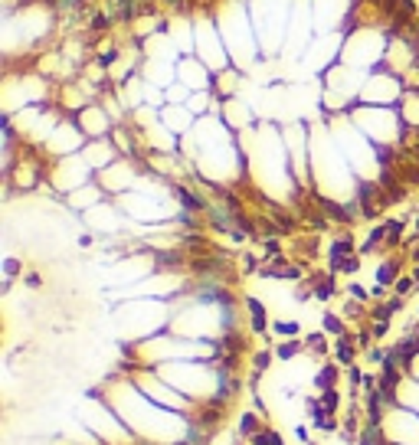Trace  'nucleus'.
Returning <instances> with one entry per match:
<instances>
[{"label":"nucleus","mask_w":419,"mask_h":445,"mask_svg":"<svg viewBox=\"0 0 419 445\" xmlns=\"http://www.w3.org/2000/svg\"><path fill=\"white\" fill-rule=\"evenodd\" d=\"M328 337H331V334H324V331L302 334V341H305V357L318 360V363L331 360V347H334V344H328Z\"/></svg>","instance_id":"6"},{"label":"nucleus","mask_w":419,"mask_h":445,"mask_svg":"<svg viewBox=\"0 0 419 445\" xmlns=\"http://www.w3.org/2000/svg\"><path fill=\"white\" fill-rule=\"evenodd\" d=\"M413 292H419V288H416V278H413V272H410V275H400V282L393 285V295H400V298H410Z\"/></svg>","instance_id":"15"},{"label":"nucleus","mask_w":419,"mask_h":445,"mask_svg":"<svg viewBox=\"0 0 419 445\" xmlns=\"http://www.w3.org/2000/svg\"><path fill=\"white\" fill-rule=\"evenodd\" d=\"M272 334H276L278 341H295V337H302V324L298 321H272Z\"/></svg>","instance_id":"13"},{"label":"nucleus","mask_w":419,"mask_h":445,"mask_svg":"<svg viewBox=\"0 0 419 445\" xmlns=\"http://www.w3.org/2000/svg\"><path fill=\"white\" fill-rule=\"evenodd\" d=\"M23 285H27V288H39L43 278H39V272H23Z\"/></svg>","instance_id":"19"},{"label":"nucleus","mask_w":419,"mask_h":445,"mask_svg":"<svg viewBox=\"0 0 419 445\" xmlns=\"http://www.w3.org/2000/svg\"><path fill=\"white\" fill-rule=\"evenodd\" d=\"M266 423H269V419L262 416V413H256L252 406L243 409V413H239V419H236V436H239V439H252L259 429L266 426Z\"/></svg>","instance_id":"8"},{"label":"nucleus","mask_w":419,"mask_h":445,"mask_svg":"<svg viewBox=\"0 0 419 445\" xmlns=\"http://www.w3.org/2000/svg\"><path fill=\"white\" fill-rule=\"evenodd\" d=\"M249 403H252V409H256V413H262L266 419H272V406H269V399L262 396L259 389H252V393H249Z\"/></svg>","instance_id":"16"},{"label":"nucleus","mask_w":419,"mask_h":445,"mask_svg":"<svg viewBox=\"0 0 419 445\" xmlns=\"http://www.w3.org/2000/svg\"><path fill=\"white\" fill-rule=\"evenodd\" d=\"M272 363H276V351H272V347H259V351L249 354V367L259 370V373H269Z\"/></svg>","instance_id":"12"},{"label":"nucleus","mask_w":419,"mask_h":445,"mask_svg":"<svg viewBox=\"0 0 419 445\" xmlns=\"http://www.w3.org/2000/svg\"><path fill=\"white\" fill-rule=\"evenodd\" d=\"M308 285H311L318 302H331L334 295H337V275L334 272H311L308 275Z\"/></svg>","instance_id":"7"},{"label":"nucleus","mask_w":419,"mask_h":445,"mask_svg":"<svg viewBox=\"0 0 419 445\" xmlns=\"http://www.w3.org/2000/svg\"><path fill=\"white\" fill-rule=\"evenodd\" d=\"M246 314H249V334H252V337H262V334L266 331H272V321H269V308L262 302H259V298H252V295H249L246 302Z\"/></svg>","instance_id":"4"},{"label":"nucleus","mask_w":419,"mask_h":445,"mask_svg":"<svg viewBox=\"0 0 419 445\" xmlns=\"http://www.w3.org/2000/svg\"><path fill=\"white\" fill-rule=\"evenodd\" d=\"M272 351H276L278 363H295V360L305 357V341L302 337H295V341H278Z\"/></svg>","instance_id":"9"},{"label":"nucleus","mask_w":419,"mask_h":445,"mask_svg":"<svg viewBox=\"0 0 419 445\" xmlns=\"http://www.w3.org/2000/svg\"><path fill=\"white\" fill-rule=\"evenodd\" d=\"M403 275V262L400 259H383L380 269H377V285H383V288H393V285L400 282Z\"/></svg>","instance_id":"10"},{"label":"nucleus","mask_w":419,"mask_h":445,"mask_svg":"<svg viewBox=\"0 0 419 445\" xmlns=\"http://www.w3.org/2000/svg\"><path fill=\"white\" fill-rule=\"evenodd\" d=\"M390 445H419V413L406 406H393L380 423Z\"/></svg>","instance_id":"1"},{"label":"nucleus","mask_w":419,"mask_h":445,"mask_svg":"<svg viewBox=\"0 0 419 445\" xmlns=\"http://www.w3.org/2000/svg\"><path fill=\"white\" fill-rule=\"evenodd\" d=\"M341 363H334V360H324V363H318L314 367V373L308 377V387L314 389V393H324V389H334L341 387Z\"/></svg>","instance_id":"3"},{"label":"nucleus","mask_w":419,"mask_h":445,"mask_svg":"<svg viewBox=\"0 0 419 445\" xmlns=\"http://www.w3.org/2000/svg\"><path fill=\"white\" fill-rule=\"evenodd\" d=\"M347 295H351V298H357V302H363V304H370L373 302V295L367 292V288H363V285H347Z\"/></svg>","instance_id":"17"},{"label":"nucleus","mask_w":419,"mask_h":445,"mask_svg":"<svg viewBox=\"0 0 419 445\" xmlns=\"http://www.w3.org/2000/svg\"><path fill=\"white\" fill-rule=\"evenodd\" d=\"M17 272H20V262L17 259H7V278H13Z\"/></svg>","instance_id":"20"},{"label":"nucleus","mask_w":419,"mask_h":445,"mask_svg":"<svg viewBox=\"0 0 419 445\" xmlns=\"http://www.w3.org/2000/svg\"><path fill=\"white\" fill-rule=\"evenodd\" d=\"M266 439H269V445H288V442H285V436H282V432H278V429L272 426V423L266 426Z\"/></svg>","instance_id":"18"},{"label":"nucleus","mask_w":419,"mask_h":445,"mask_svg":"<svg viewBox=\"0 0 419 445\" xmlns=\"http://www.w3.org/2000/svg\"><path fill=\"white\" fill-rule=\"evenodd\" d=\"M321 331L331 334V337H341V334H347L351 328H347V318H344V314L324 311V314H321Z\"/></svg>","instance_id":"11"},{"label":"nucleus","mask_w":419,"mask_h":445,"mask_svg":"<svg viewBox=\"0 0 419 445\" xmlns=\"http://www.w3.org/2000/svg\"><path fill=\"white\" fill-rule=\"evenodd\" d=\"M311 445H314V442H311Z\"/></svg>","instance_id":"21"},{"label":"nucleus","mask_w":419,"mask_h":445,"mask_svg":"<svg viewBox=\"0 0 419 445\" xmlns=\"http://www.w3.org/2000/svg\"><path fill=\"white\" fill-rule=\"evenodd\" d=\"M357 354H361V347H357V341H354V331L341 334V337H334V347H331V360L334 363H341L344 370L354 367L357 363Z\"/></svg>","instance_id":"5"},{"label":"nucleus","mask_w":419,"mask_h":445,"mask_svg":"<svg viewBox=\"0 0 419 445\" xmlns=\"http://www.w3.org/2000/svg\"><path fill=\"white\" fill-rule=\"evenodd\" d=\"M321 396V403L328 406V413L331 416H341V403H344V396H341V387H334V389H324V393H318Z\"/></svg>","instance_id":"14"},{"label":"nucleus","mask_w":419,"mask_h":445,"mask_svg":"<svg viewBox=\"0 0 419 445\" xmlns=\"http://www.w3.org/2000/svg\"><path fill=\"white\" fill-rule=\"evenodd\" d=\"M79 154L86 157V164H89V167H92L96 174H102L105 167H112V164L122 157L112 138H96V141H86V148H82Z\"/></svg>","instance_id":"2"}]
</instances>
